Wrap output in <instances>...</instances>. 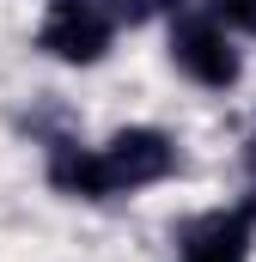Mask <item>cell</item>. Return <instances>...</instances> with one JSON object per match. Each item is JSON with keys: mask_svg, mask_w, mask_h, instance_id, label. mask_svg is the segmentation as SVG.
Returning a JSON list of instances; mask_svg holds the SVG:
<instances>
[{"mask_svg": "<svg viewBox=\"0 0 256 262\" xmlns=\"http://www.w3.org/2000/svg\"><path fill=\"white\" fill-rule=\"evenodd\" d=\"M98 165H104V189L128 195V189H146V183H165L177 171V140L159 128H122L98 146Z\"/></svg>", "mask_w": 256, "mask_h": 262, "instance_id": "1", "label": "cell"}, {"mask_svg": "<svg viewBox=\"0 0 256 262\" xmlns=\"http://www.w3.org/2000/svg\"><path fill=\"white\" fill-rule=\"evenodd\" d=\"M110 37H116V18H110L98 0H55L49 18H43V31H37L43 55H55V61H67V67L104 61Z\"/></svg>", "mask_w": 256, "mask_h": 262, "instance_id": "2", "label": "cell"}, {"mask_svg": "<svg viewBox=\"0 0 256 262\" xmlns=\"http://www.w3.org/2000/svg\"><path fill=\"white\" fill-rule=\"evenodd\" d=\"M171 61H177V73H189L207 92H226L244 73V61H238V49H232L220 18H177L171 25Z\"/></svg>", "mask_w": 256, "mask_h": 262, "instance_id": "3", "label": "cell"}, {"mask_svg": "<svg viewBox=\"0 0 256 262\" xmlns=\"http://www.w3.org/2000/svg\"><path fill=\"white\" fill-rule=\"evenodd\" d=\"M183 262H250V207L195 220L183 232Z\"/></svg>", "mask_w": 256, "mask_h": 262, "instance_id": "4", "label": "cell"}, {"mask_svg": "<svg viewBox=\"0 0 256 262\" xmlns=\"http://www.w3.org/2000/svg\"><path fill=\"white\" fill-rule=\"evenodd\" d=\"M214 18L244 31V37H256V0H214Z\"/></svg>", "mask_w": 256, "mask_h": 262, "instance_id": "5", "label": "cell"}]
</instances>
